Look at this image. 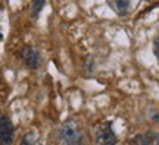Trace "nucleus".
I'll list each match as a JSON object with an SVG mask.
<instances>
[{"instance_id":"1","label":"nucleus","mask_w":159,"mask_h":145,"mask_svg":"<svg viewBox=\"0 0 159 145\" xmlns=\"http://www.w3.org/2000/svg\"><path fill=\"white\" fill-rule=\"evenodd\" d=\"M59 139L62 145H84V135L75 119H66L59 128Z\"/></svg>"},{"instance_id":"2","label":"nucleus","mask_w":159,"mask_h":145,"mask_svg":"<svg viewBox=\"0 0 159 145\" xmlns=\"http://www.w3.org/2000/svg\"><path fill=\"white\" fill-rule=\"evenodd\" d=\"M94 139L97 145H116L118 136L114 132V125L111 120L100 122L94 130Z\"/></svg>"},{"instance_id":"3","label":"nucleus","mask_w":159,"mask_h":145,"mask_svg":"<svg viewBox=\"0 0 159 145\" xmlns=\"http://www.w3.org/2000/svg\"><path fill=\"white\" fill-rule=\"evenodd\" d=\"M19 57L28 69H39L41 65V56L33 45H24L19 51Z\"/></svg>"},{"instance_id":"4","label":"nucleus","mask_w":159,"mask_h":145,"mask_svg":"<svg viewBox=\"0 0 159 145\" xmlns=\"http://www.w3.org/2000/svg\"><path fill=\"white\" fill-rule=\"evenodd\" d=\"M15 139V126L11 117L2 114L0 117V145H12Z\"/></svg>"},{"instance_id":"5","label":"nucleus","mask_w":159,"mask_h":145,"mask_svg":"<svg viewBox=\"0 0 159 145\" xmlns=\"http://www.w3.org/2000/svg\"><path fill=\"white\" fill-rule=\"evenodd\" d=\"M130 145H159V134L156 130H146L133 136Z\"/></svg>"},{"instance_id":"6","label":"nucleus","mask_w":159,"mask_h":145,"mask_svg":"<svg viewBox=\"0 0 159 145\" xmlns=\"http://www.w3.org/2000/svg\"><path fill=\"white\" fill-rule=\"evenodd\" d=\"M109 7L118 15V16H125L131 7L130 0H108Z\"/></svg>"},{"instance_id":"7","label":"nucleus","mask_w":159,"mask_h":145,"mask_svg":"<svg viewBox=\"0 0 159 145\" xmlns=\"http://www.w3.org/2000/svg\"><path fill=\"white\" fill-rule=\"evenodd\" d=\"M21 145H44V142L35 130H28V132H25L22 135Z\"/></svg>"},{"instance_id":"8","label":"nucleus","mask_w":159,"mask_h":145,"mask_svg":"<svg viewBox=\"0 0 159 145\" xmlns=\"http://www.w3.org/2000/svg\"><path fill=\"white\" fill-rule=\"evenodd\" d=\"M46 5V0H31V6H30V12H31V16L37 19L39 15L41 13L43 7Z\"/></svg>"},{"instance_id":"9","label":"nucleus","mask_w":159,"mask_h":145,"mask_svg":"<svg viewBox=\"0 0 159 145\" xmlns=\"http://www.w3.org/2000/svg\"><path fill=\"white\" fill-rule=\"evenodd\" d=\"M153 54H155V57L159 60V35L153 40Z\"/></svg>"},{"instance_id":"10","label":"nucleus","mask_w":159,"mask_h":145,"mask_svg":"<svg viewBox=\"0 0 159 145\" xmlns=\"http://www.w3.org/2000/svg\"><path fill=\"white\" fill-rule=\"evenodd\" d=\"M150 117L153 119V122H159V112H152L150 113Z\"/></svg>"}]
</instances>
